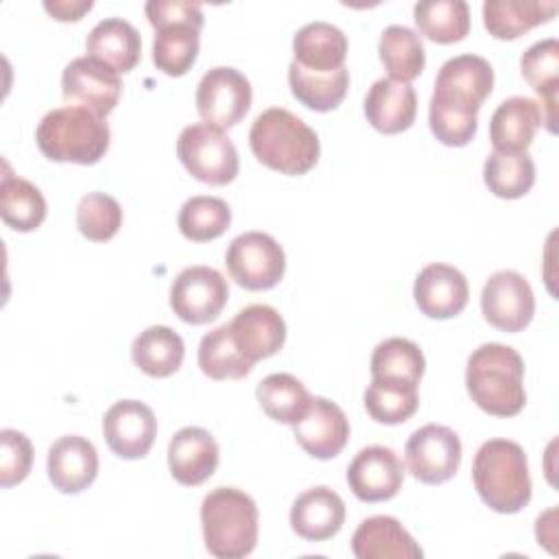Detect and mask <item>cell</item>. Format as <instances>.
Listing matches in <instances>:
<instances>
[{
  "label": "cell",
  "mask_w": 559,
  "mask_h": 559,
  "mask_svg": "<svg viewBox=\"0 0 559 559\" xmlns=\"http://www.w3.org/2000/svg\"><path fill=\"white\" fill-rule=\"evenodd\" d=\"M231 223L229 205L218 197H190L177 216L179 231L192 242H207L227 231Z\"/></svg>",
  "instance_id": "obj_40"
},
{
  "label": "cell",
  "mask_w": 559,
  "mask_h": 559,
  "mask_svg": "<svg viewBox=\"0 0 559 559\" xmlns=\"http://www.w3.org/2000/svg\"><path fill=\"white\" fill-rule=\"evenodd\" d=\"M520 68L526 83L542 96V105L546 107L542 122L550 133H555V107L559 90V41L555 37L535 41L522 55Z\"/></svg>",
  "instance_id": "obj_29"
},
{
  "label": "cell",
  "mask_w": 559,
  "mask_h": 559,
  "mask_svg": "<svg viewBox=\"0 0 559 559\" xmlns=\"http://www.w3.org/2000/svg\"><path fill=\"white\" fill-rule=\"evenodd\" d=\"M48 478L61 493L87 489L98 474V454L81 435H63L48 450Z\"/></svg>",
  "instance_id": "obj_20"
},
{
  "label": "cell",
  "mask_w": 559,
  "mask_h": 559,
  "mask_svg": "<svg viewBox=\"0 0 559 559\" xmlns=\"http://www.w3.org/2000/svg\"><path fill=\"white\" fill-rule=\"evenodd\" d=\"M39 151L52 162L90 166L100 162L109 148V127L105 118L85 107H57L48 111L35 131Z\"/></svg>",
  "instance_id": "obj_5"
},
{
  "label": "cell",
  "mask_w": 559,
  "mask_h": 559,
  "mask_svg": "<svg viewBox=\"0 0 559 559\" xmlns=\"http://www.w3.org/2000/svg\"><path fill=\"white\" fill-rule=\"evenodd\" d=\"M491 90V63L478 55H459L439 68L430 103L476 116Z\"/></svg>",
  "instance_id": "obj_8"
},
{
  "label": "cell",
  "mask_w": 559,
  "mask_h": 559,
  "mask_svg": "<svg viewBox=\"0 0 559 559\" xmlns=\"http://www.w3.org/2000/svg\"><path fill=\"white\" fill-rule=\"evenodd\" d=\"M461 439L441 424H426L417 428L404 448L406 467L419 483L441 485L450 480L461 465Z\"/></svg>",
  "instance_id": "obj_10"
},
{
  "label": "cell",
  "mask_w": 559,
  "mask_h": 559,
  "mask_svg": "<svg viewBox=\"0 0 559 559\" xmlns=\"http://www.w3.org/2000/svg\"><path fill=\"white\" fill-rule=\"evenodd\" d=\"M472 480L480 500L496 513H518L531 500L528 461L515 441H485L474 454Z\"/></svg>",
  "instance_id": "obj_3"
},
{
  "label": "cell",
  "mask_w": 559,
  "mask_h": 559,
  "mask_svg": "<svg viewBox=\"0 0 559 559\" xmlns=\"http://www.w3.org/2000/svg\"><path fill=\"white\" fill-rule=\"evenodd\" d=\"M197 358L201 371L212 380H240L253 369V365L238 352L227 323L201 338Z\"/></svg>",
  "instance_id": "obj_38"
},
{
  "label": "cell",
  "mask_w": 559,
  "mask_h": 559,
  "mask_svg": "<svg viewBox=\"0 0 559 559\" xmlns=\"http://www.w3.org/2000/svg\"><path fill=\"white\" fill-rule=\"evenodd\" d=\"M419 35L435 44H454L469 33V7L463 0H426L413 9Z\"/></svg>",
  "instance_id": "obj_33"
},
{
  "label": "cell",
  "mask_w": 559,
  "mask_h": 559,
  "mask_svg": "<svg viewBox=\"0 0 559 559\" xmlns=\"http://www.w3.org/2000/svg\"><path fill=\"white\" fill-rule=\"evenodd\" d=\"M404 483V465L386 445L362 448L347 467V485L362 502H384L397 496Z\"/></svg>",
  "instance_id": "obj_15"
},
{
  "label": "cell",
  "mask_w": 559,
  "mask_h": 559,
  "mask_svg": "<svg viewBox=\"0 0 559 559\" xmlns=\"http://www.w3.org/2000/svg\"><path fill=\"white\" fill-rule=\"evenodd\" d=\"M365 116L380 133H402L415 122L417 94L411 83L378 79L365 96Z\"/></svg>",
  "instance_id": "obj_23"
},
{
  "label": "cell",
  "mask_w": 559,
  "mask_h": 559,
  "mask_svg": "<svg viewBox=\"0 0 559 559\" xmlns=\"http://www.w3.org/2000/svg\"><path fill=\"white\" fill-rule=\"evenodd\" d=\"M483 179L491 194L500 199H520L535 183L533 157L522 153L491 151L483 166Z\"/></svg>",
  "instance_id": "obj_35"
},
{
  "label": "cell",
  "mask_w": 559,
  "mask_h": 559,
  "mask_svg": "<svg viewBox=\"0 0 559 559\" xmlns=\"http://www.w3.org/2000/svg\"><path fill=\"white\" fill-rule=\"evenodd\" d=\"M288 85L304 107L312 111H332L347 94L349 72L345 66L334 72H312L293 61L288 66Z\"/></svg>",
  "instance_id": "obj_30"
},
{
  "label": "cell",
  "mask_w": 559,
  "mask_h": 559,
  "mask_svg": "<svg viewBox=\"0 0 559 559\" xmlns=\"http://www.w3.org/2000/svg\"><path fill=\"white\" fill-rule=\"evenodd\" d=\"M186 356L183 338L168 325H151L131 345L133 365L151 378L173 376Z\"/></svg>",
  "instance_id": "obj_28"
},
{
  "label": "cell",
  "mask_w": 559,
  "mask_h": 559,
  "mask_svg": "<svg viewBox=\"0 0 559 559\" xmlns=\"http://www.w3.org/2000/svg\"><path fill=\"white\" fill-rule=\"evenodd\" d=\"M177 157L183 168L207 186H227L236 179L240 162L234 142L210 124H188L177 140Z\"/></svg>",
  "instance_id": "obj_6"
},
{
  "label": "cell",
  "mask_w": 559,
  "mask_h": 559,
  "mask_svg": "<svg viewBox=\"0 0 559 559\" xmlns=\"http://www.w3.org/2000/svg\"><path fill=\"white\" fill-rule=\"evenodd\" d=\"M203 542L216 559H242L258 542V507L236 487H216L201 502Z\"/></svg>",
  "instance_id": "obj_4"
},
{
  "label": "cell",
  "mask_w": 559,
  "mask_h": 559,
  "mask_svg": "<svg viewBox=\"0 0 559 559\" xmlns=\"http://www.w3.org/2000/svg\"><path fill=\"white\" fill-rule=\"evenodd\" d=\"M0 216L15 231H33L46 218V199L35 183L7 173L0 183Z\"/></svg>",
  "instance_id": "obj_34"
},
{
  "label": "cell",
  "mask_w": 559,
  "mask_h": 559,
  "mask_svg": "<svg viewBox=\"0 0 559 559\" xmlns=\"http://www.w3.org/2000/svg\"><path fill=\"white\" fill-rule=\"evenodd\" d=\"M542 127V107L533 98L511 96L502 100L489 120V140L493 151L522 153L531 146Z\"/></svg>",
  "instance_id": "obj_24"
},
{
  "label": "cell",
  "mask_w": 559,
  "mask_h": 559,
  "mask_svg": "<svg viewBox=\"0 0 559 559\" xmlns=\"http://www.w3.org/2000/svg\"><path fill=\"white\" fill-rule=\"evenodd\" d=\"M465 386L472 402L493 417H513L526 404L524 360L502 343L476 347L465 367Z\"/></svg>",
  "instance_id": "obj_1"
},
{
  "label": "cell",
  "mask_w": 559,
  "mask_h": 559,
  "mask_svg": "<svg viewBox=\"0 0 559 559\" xmlns=\"http://www.w3.org/2000/svg\"><path fill=\"white\" fill-rule=\"evenodd\" d=\"M352 552L358 559H419L424 550L413 535L391 515H373L352 535Z\"/></svg>",
  "instance_id": "obj_22"
},
{
  "label": "cell",
  "mask_w": 559,
  "mask_h": 559,
  "mask_svg": "<svg viewBox=\"0 0 559 559\" xmlns=\"http://www.w3.org/2000/svg\"><path fill=\"white\" fill-rule=\"evenodd\" d=\"M33 465V445L20 430H0V485L4 489L22 483Z\"/></svg>",
  "instance_id": "obj_42"
},
{
  "label": "cell",
  "mask_w": 559,
  "mask_h": 559,
  "mask_svg": "<svg viewBox=\"0 0 559 559\" xmlns=\"http://www.w3.org/2000/svg\"><path fill=\"white\" fill-rule=\"evenodd\" d=\"M229 297L227 280L212 266L194 264L186 266L170 286L173 312L192 325L214 321Z\"/></svg>",
  "instance_id": "obj_11"
},
{
  "label": "cell",
  "mask_w": 559,
  "mask_h": 559,
  "mask_svg": "<svg viewBox=\"0 0 559 559\" xmlns=\"http://www.w3.org/2000/svg\"><path fill=\"white\" fill-rule=\"evenodd\" d=\"M428 124L432 135L445 146H465L472 142L478 129V118L472 114L454 111L441 105L430 103Z\"/></svg>",
  "instance_id": "obj_43"
},
{
  "label": "cell",
  "mask_w": 559,
  "mask_h": 559,
  "mask_svg": "<svg viewBox=\"0 0 559 559\" xmlns=\"http://www.w3.org/2000/svg\"><path fill=\"white\" fill-rule=\"evenodd\" d=\"M417 308L430 319H450L463 312L469 297L465 275L443 262L426 264L413 286Z\"/></svg>",
  "instance_id": "obj_18"
},
{
  "label": "cell",
  "mask_w": 559,
  "mask_h": 559,
  "mask_svg": "<svg viewBox=\"0 0 559 559\" xmlns=\"http://www.w3.org/2000/svg\"><path fill=\"white\" fill-rule=\"evenodd\" d=\"M255 397L262 406V411L280 424H297L304 413L310 406V393L306 391V386L301 384V380H297L290 373H271L266 376L258 389H255Z\"/></svg>",
  "instance_id": "obj_36"
},
{
  "label": "cell",
  "mask_w": 559,
  "mask_h": 559,
  "mask_svg": "<svg viewBox=\"0 0 559 559\" xmlns=\"http://www.w3.org/2000/svg\"><path fill=\"white\" fill-rule=\"evenodd\" d=\"M417 406H419L417 384L371 378V384L365 391V408L369 417L378 424H386V426L404 424L415 415Z\"/></svg>",
  "instance_id": "obj_39"
},
{
  "label": "cell",
  "mask_w": 559,
  "mask_h": 559,
  "mask_svg": "<svg viewBox=\"0 0 559 559\" xmlns=\"http://www.w3.org/2000/svg\"><path fill=\"white\" fill-rule=\"evenodd\" d=\"M144 13L153 28L168 22H190L194 26H203V9L194 2L183 0H151L144 7Z\"/></svg>",
  "instance_id": "obj_44"
},
{
  "label": "cell",
  "mask_w": 559,
  "mask_h": 559,
  "mask_svg": "<svg viewBox=\"0 0 559 559\" xmlns=\"http://www.w3.org/2000/svg\"><path fill=\"white\" fill-rule=\"evenodd\" d=\"M157 419L140 400H120L103 415V437L109 450L127 461L142 459L153 448Z\"/></svg>",
  "instance_id": "obj_14"
},
{
  "label": "cell",
  "mask_w": 559,
  "mask_h": 559,
  "mask_svg": "<svg viewBox=\"0 0 559 559\" xmlns=\"http://www.w3.org/2000/svg\"><path fill=\"white\" fill-rule=\"evenodd\" d=\"M194 103L205 124L218 131L231 129L247 116L251 107V83L236 68H212L201 76Z\"/></svg>",
  "instance_id": "obj_9"
},
{
  "label": "cell",
  "mask_w": 559,
  "mask_h": 559,
  "mask_svg": "<svg viewBox=\"0 0 559 559\" xmlns=\"http://www.w3.org/2000/svg\"><path fill=\"white\" fill-rule=\"evenodd\" d=\"M199 26L168 22L155 28L153 63L168 76H183L199 55Z\"/></svg>",
  "instance_id": "obj_32"
},
{
  "label": "cell",
  "mask_w": 559,
  "mask_h": 559,
  "mask_svg": "<svg viewBox=\"0 0 559 559\" xmlns=\"http://www.w3.org/2000/svg\"><path fill=\"white\" fill-rule=\"evenodd\" d=\"M378 52L389 76L400 83H411L421 74L426 66L424 41L408 26H400V24L386 26L380 35Z\"/></svg>",
  "instance_id": "obj_31"
},
{
  "label": "cell",
  "mask_w": 559,
  "mask_h": 559,
  "mask_svg": "<svg viewBox=\"0 0 559 559\" xmlns=\"http://www.w3.org/2000/svg\"><path fill=\"white\" fill-rule=\"evenodd\" d=\"M94 7L92 0H46L44 9L59 22H76Z\"/></svg>",
  "instance_id": "obj_45"
},
{
  "label": "cell",
  "mask_w": 559,
  "mask_h": 559,
  "mask_svg": "<svg viewBox=\"0 0 559 559\" xmlns=\"http://www.w3.org/2000/svg\"><path fill=\"white\" fill-rule=\"evenodd\" d=\"M295 63L312 72H334L345 66L347 37L330 22H310L293 37Z\"/></svg>",
  "instance_id": "obj_26"
},
{
  "label": "cell",
  "mask_w": 559,
  "mask_h": 559,
  "mask_svg": "<svg viewBox=\"0 0 559 559\" xmlns=\"http://www.w3.org/2000/svg\"><path fill=\"white\" fill-rule=\"evenodd\" d=\"M424 367H426V360L419 345L402 336H391L378 343L369 362L371 378L395 380V382H406L417 386L424 376Z\"/></svg>",
  "instance_id": "obj_37"
},
{
  "label": "cell",
  "mask_w": 559,
  "mask_h": 559,
  "mask_svg": "<svg viewBox=\"0 0 559 559\" xmlns=\"http://www.w3.org/2000/svg\"><path fill=\"white\" fill-rule=\"evenodd\" d=\"M293 435L304 452L328 461L347 445L349 421L338 404L325 397H312L304 417L293 424Z\"/></svg>",
  "instance_id": "obj_16"
},
{
  "label": "cell",
  "mask_w": 559,
  "mask_h": 559,
  "mask_svg": "<svg viewBox=\"0 0 559 559\" xmlns=\"http://www.w3.org/2000/svg\"><path fill=\"white\" fill-rule=\"evenodd\" d=\"M225 266L238 286L247 290H269L284 277L286 255L273 236L245 231L229 242Z\"/></svg>",
  "instance_id": "obj_7"
},
{
  "label": "cell",
  "mask_w": 559,
  "mask_h": 559,
  "mask_svg": "<svg viewBox=\"0 0 559 559\" xmlns=\"http://www.w3.org/2000/svg\"><path fill=\"white\" fill-rule=\"evenodd\" d=\"M122 225L120 203L105 192H90L79 201L76 227L92 242L111 240Z\"/></svg>",
  "instance_id": "obj_41"
},
{
  "label": "cell",
  "mask_w": 559,
  "mask_h": 559,
  "mask_svg": "<svg viewBox=\"0 0 559 559\" xmlns=\"http://www.w3.org/2000/svg\"><path fill=\"white\" fill-rule=\"evenodd\" d=\"M227 325L238 352L251 365L275 356L286 341V323L282 314L266 304L245 306Z\"/></svg>",
  "instance_id": "obj_17"
},
{
  "label": "cell",
  "mask_w": 559,
  "mask_h": 559,
  "mask_svg": "<svg viewBox=\"0 0 559 559\" xmlns=\"http://www.w3.org/2000/svg\"><path fill=\"white\" fill-rule=\"evenodd\" d=\"M87 57L114 68L116 72H129L140 61L142 39L135 26L122 17L100 20L85 39Z\"/></svg>",
  "instance_id": "obj_25"
},
{
  "label": "cell",
  "mask_w": 559,
  "mask_h": 559,
  "mask_svg": "<svg viewBox=\"0 0 559 559\" xmlns=\"http://www.w3.org/2000/svg\"><path fill=\"white\" fill-rule=\"evenodd\" d=\"M480 308L489 325L502 332H522L535 314L531 284L518 271H496L483 286Z\"/></svg>",
  "instance_id": "obj_13"
},
{
  "label": "cell",
  "mask_w": 559,
  "mask_h": 559,
  "mask_svg": "<svg viewBox=\"0 0 559 559\" xmlns=\"http://www.w3.org/2000/svg\"><path fill=\"white\" fill-rule=\"evenodd\" d=\"M61 94L74 107H85L105 118L120 100L122 83L114 68L92 59H72L61 74Z\"/></svg>",
  "instance_id": "obj_12"
},
{
  "label": "cell",
  "mask_w": 559,
  "mask_h": 559,
  "mask_svg": "<svg viewBox=\"0 0 559 559\" xmlns=\"http://www.w3.org/2000/svg\"><path fill=\"white\" fill-rule=\"evenodd\" d=\"M555 0H487L483 4V22L496 39H518L531 28L555 17Z\"/></svg>",
  "instance_id": "obj_27"
},
{
  "label": "cell",
  "mask_w": 559,
  "mask_h": 559,
  "mask_svg": "<svg viewBox=\"0 0 559 559\" xmlns=\"http://www.w3.org/2000/svg\"><path fill=\"white\" fill-rule=\"evenodd\" d=\"M218 467V443L199 426L177 430L168 443V469L179 485L197 487Z\"/></svg>",
  "instance_id": "obj_19"
},
{
  "label": "cell",
  "mask_w": 559,
  "mask_h": 559,
  "mask_svg": "<svg viewBox=\"0 0 559 559\" xmlns=\"http://www.w3.org/2000/svg\"><path fill=\"white\" fill-rule=\"evenodd\" d=\"M249 146L260 164L282 175H304L319 162L317 133L284 107L264 109L249 129Z\"/></svg>",
  "instance_id": "obj_2"
},
{
  "label": "cell",
  "mask_w": 559,
  "mask_h": 559,
  "mask_svg": "<svg viewBox=\"0 0 559 559\" xmlns=\"http://www.w3.org/2000/svg\"><path fill=\"white\" fill-rule=\"evenodd\" d=\"M345 522L343 498L330 487H310L290 507V528L308 542L334 537Z\"/></svg>",
  "instance_id": "obj_21"
}]
</instances>
